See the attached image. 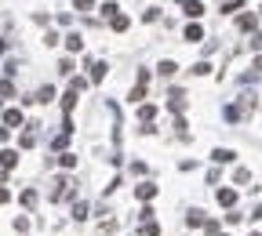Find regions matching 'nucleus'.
Wrapping results in <instances>:
<instances>
[{"label": "nucleus", "instance_id": "obj_5", "mask_svg": "<svg viewBox=\"0 0 262 236\" xmlns=\"http://www.w3.org/2000/svg\"><path fill=\"white\" fill-rule=\"evenodd\" d=\"M88 69H91V84H98L102 77H106V62H95V59H91Z\"/></svg>", "mask_w": 262, "mask_h": 236}, {"label": "nucleus", "instance_id": "obj_11", "mask_svg": "<svg viewBox=\"0 0 262 236\" xmlns=\"http://www.w3.org/2000/svg\"><path fill=\"white\" fill-rule=\"evenodd\" d=\"M109 26H113L117 33H124L128 26H131V18H128V15H113V18H109Z\"/></svg>", "mask_w": 262, "mask_h": 236}, {"label": "nucleus", "instance_id": "obj_32", "mask_svg": "<svg viewBox=\"0 0 262 236\" xmlns=\"http://www.w3.org/2000/svg\"><path fill=\"white\" fill-rule=\"evenodd\" d=\"M251 236H262V233H251Z\"/></svg>", "mask_w": 262, "mask_h": 236}, {"label": "nucleus", "instance_id": "obj_7", "mask_svg": "<svg viewBox=\"0 0 262 236\" xmlns=\"http://www.w3.org/2000/svg\"><path fill=\"white\" fill-rule=\"evenodd\" d=\"M66 47H69L73 55H80V51H84V36H80V33H69V36H66Z\"/></svg>", "mask_w": 262, "mask_h": 236}, {"label": "nucleus", "instance_id": "obj_24", "mask_svg": "<svg viewBox=\"0 0 262 236\" xmlns=\"http://www.w3.org/2000/svg\"><path fill=\"white\" fill-rule=\"evenodd\" d=\"M91 4H95V0H77V11H88Z\"/></svg>", "mask_w": 262, "mask_h": 236}, {"label": "nucleus", "instance_id": "obj_31", "mask_svg": "<svg viewBox=\"0 0 262 236\" xmlns=\"http://www.w3.org/2000/svg\"><path fill=\"white\" fill-rule=\"evenodd\" d=\"M4 178H7V171H0V182H4Z\"/></svg>", "mask_w": 262, "mask_h": 236}, {"label": "nucleus", "instance_id": "obj_6", "mask_svg": "<svg viewBox=\"0 0 262 236\" xmlns=\"http://www.w3.org/2000/svg\"><path fill=\"white\" fill-rule=\"evenodd\" d=\"M215 200H219L222 207H233V204H237V193H233V189H219V193H215Z\"/></svg>", "mask_w": 262, "mask_h": 236}, {"label": "nucleus", "instance_id": "obj_25", "mask_svg": "<svg viewBox=\"0 0 262 236\" xmlns=\"http://www.w3.org/2000/svg\"><path fill=\"white\" fill-rule=\"evenodd\" d=\"M251 47H255V51L262 47V33H255V36H251Z\"/></svg>", "mask_w": 262, "mask_h": 236}, {"label": "nucleus", "instance_id": "obj_3", "mask_svg": "<svg viewBox=\"0 0 262 236\" xmlns=\"http://www.w3.org/2000/svg\"><path fill=\"white\" fill-rule=\"evenodd\" d=\"M22 120H26L22 109H7V113H4V127H7V131H11V127H22Z\"/></svg>", "mask_w": 262, "mask_h": 236}, {"label": "nucleus", "instance_id": "obj_28", "mask_svg": "<svg viewBox=\"0 0 262 236\" xmlns=\"http://www.w3.org/2000/svg\"><path fill=\"white\" fill-rule=\"evenodd\" d=\"M7 135H11V131H7V127H0V142H7Z\"/></svg>", "mask_w": 262, "mask_h": 236}, {"label": "nucleus", "instance_id": "obj_15", "mask_svg": "<svg viewBox=\"0 0 262 236\" xmlns=\"http://www.w3.org/2000/svg\"><path fill=\"white\" fill-rule=\"evenodd\" d=\"M153 117H157V106H138V120H142V124H149Z\"/></svg>", "mask_w": 262, "mask_h": 236}, {"label": "nucleus", "instance_id": "obj_1", "mask_svg": "<svg viewBox=\"0 0 262 236\" xmlns=\"http://www.w3.org/2000/svg\"><path fill=\"white\" fill-rule=\"evenodd\" d=\"M135 196H138L142 204H149V200L157 196V185H153V182H142V185H135Z\"/></svg>", "mask_w": 262, "mask_h": 236}, {"label": "nucleus", "instance_id": "obj_2", "mask_svg": "<svg viewBox=\"0 0 262 236\" xmlns=\"http://www.w3.org/2000/svg\"><path fill=\"white\" fill-rule=\"evenodd\" d=\"M36 127H40V124H30V127L22 131V138H18V146H22V149H33L36 146Z\"/></svg>", "mask_w": 262, "mask_h": 236}, {"label": "nucleus", "instance_id": "obj_23", "mask_svg": "<svg viewBox=\"0 0 262 236\" xmlns=\"http://www.w3.org/2000/svg\"><path fill=\"white\" fill-rule=\"evenodd\" d=\"M0 94H7V98H11V94H15V84H11V80H0Z\"/></svg>", "mask_w": 262, "mask_h": 236}, {"label": "nucleus", "instance_id": "obj_29", "mask_svg": "<svg viewBox=\"0 0 262 236\" xmlns=\"http://www.w3.org/2000/svg\"><path fill=\"white\" fill-rule=\"evenodd\" d=\"M251 218H259V222H262V204L255 207V214H251Z\"/></svg>", "mask_w": 262, "mask_h": 236}, {"label": "nucleus", "instance_id": "obj_30", "mask_svg": "<svg viewBox=\"0 0 262 236\" xmlns=\"http://www.w3.org/2000/svg\"><path fill=\"white\" fill-rule=\"evenodd\" d=\"M7 51V40H4V36H0V55H4Z\"/></svg>", "mask_w": 262, "mask_h": 236}, {"label": "nucleus", "instance_id": "obj_27", "mask_svg": "<svg viewBox=\"0 0 262 236\" xmlns=\"http://www.w3.org/2000/svg\"><path fill=\"white\" fill-rule=\"evenodd\" d=\"M11 200V193H7V189H0V204H7Z\"/></svg>", "mask_w": 262, "mask_h": 236}, {"label": "nucleus", "instance_id": "obj_10", "mask_svg": "<svg viewBox=\"0 0 262 236\" xmlns=\"http://www.w3.org/2000/svg\"><path fill=\"white\" fill-rule=\"evenodd\" d=\"M186 40H204V30H200V26H196V22H190V26H186Z\"/></svg>", "mask_w": 262, "mask_h": 236}, {"label": "nucleus", "instance_id": "obj_33", "mask_svg": "<svg viewBox=\"0 0 262 236\" xmlns=\"http://www.w3.org/2000/svg\"><path fill=\"white\" fill-rule=\"evenodd\" d=\"M219 236H226V233H219Z\"/></svg>", "mask_w": 262, "mask_h": 236}, {"label": "nucleus", "instance_id": "obj_21", "mask_svg": "<svg viewBox=\"0 0 262 236\" xmlns=\"http://www.w3.org/2000/svg\"><path fill=\"white\" fill-rule=\"evenodd\" d=\"M73 218H77V222L88 218V204H73Z\"/></svg>", "mask_w": 262, "mask_h": 236}, {"label": "nucleus", "instance_id": "obj_19", "mask_svg": "<svg viewBox=\"0 0 262 236\" xmlns=\"http://www.w3.org/2000/svg\"><path fill=\"white\" fill-rule=\"evenodd\" d=\"M36 204V189H26L22 193V207H33Z\"/></svg>", "mask_w": 262, "mask_h": 236}, {"label": "nucleus", "instance_id": "obj_16", "mask_svg": "<svg viewBox=\"0 0 262 236\" xmlns=\"http://www.w3.org/2000/svg\"><path fill=\"white\" fill-rule=\"evenodd\" d=\"M161 229H157V222H142V229H138L135 236H157Z\"/></svg>", "mask_w": 262, "mask_h": 236}, {"label": "nucleus", "instance_id": "obj_4", "mask_svg": "<svg viewBox=\"0 0 262 236\" xmlns=\"http://www.w3.org/2000/svg\"><path fill=\"white\" fill-rule=\"evenodd\" d=\"M179 4L186 7V15H190V18H200V15H204V4H200V0H179Z\"/></svg>", "mask_w": 262, "mask_h": 236}, {"label": "nucleus", "instance_id": "obj_22", "mask_svg": "<svg viewBox=\"0 0 262 236\" xmlns=\"http://www.w3.org/2000/svg\"><path fill=\"white\" fill-rule=\"evenodd\" d=\"M240 4H244V0H226V4H222V11H226V15H233Z\"/></svg>", "mask_w": 262, "mask_h": 236}, {"label": "nucleus", "instance_id": "obj_26", "mask_svg": "<svg viewBox=\"0 0 262 236\" xmlns=\"http://www.w3.org/2000/svg\"><path fill=\"white\" fill-rule=\"evenodd\" d=\"M251 69H255V73H262V55H259L255 62H251Z\"/></svg>", "mask_w": 262, "mask_h": 236}, {"label": "nucleus", "instance_id": "obj_9", "mask_svg": "<svg viewBox=\"0 0 262 236\" xmlns=\"http://www.w3.org/2000/svg\"><path fill=\"white\" fill-rule=\"evenodd\" d=\"M0 164H4V171H11V167L18 164V153H11V149H4V153H0Z\"/></svg>", "mask_w": 262, "mask_h": 236}, {"label": "nucleus", "instance_id": "obj_20", "mask_svg": "<svg viewBox=\"0 0 262 236\" xmlns=\"http://www.w3.org/2000/svg\"><path fill=\"white\" fill-rule=\"evenodd\" d=\"M208 73H211L208 62H196V65H193V77H208Z\"/></svg>", "mask_w": 262, "mask_h": 236}, {"label": "nucleus", "instance_id": "obj_12", "mask_svg": "<svg viewBox=\"0 0 262 236\" xmlns=\"http://www.w3.org/2000/svg\"><path fill=\"white\" fill-rule=\"evenodd\" d=\"M186 225H190V229H196V225H208V218H204V211H190Z\"/></svg>", "mask_w": 262, "mask_h": 236}, {"label": "nucleus", "instance_id": "obj_17", "mask_svg": "<svg viewBox=\"0 0 262 236\" xmlns=\"http://www.w3.org/2000/svg\"><path fill=\"white\" fill-rule=\"evenodd\" d=\"M157 69H161V77H175V69H179V65H175L171 59H167V62H161V65H157Z\"/></svg>", "mask_w": 262, "mask_h": 236}, {"label": "nucleus", "instance_id": "obj_18", "mask_svg": "<svg viewBox=\"0 0 262 236\" xmlns=\"http://www.w3.org/2000/svg\"><path fill=\"white\" fill-rule=\"evenodd\" d=\"M59 164L66 167V171H69V167H77V153H62V160H59Z\"/></svg>", "mask_w": 262, "mask_h": 236}, {"label": "nucleus", "instance_id": "obj_8", "mask_svg": "<svg viewBox=\"0 0 262 236\" xmlns=\"http://www.w3.org/2000/svg\"><path fill=\"white\" fill-rule=\"evenodd\" d=\"M233 156H237L233 149H215V153H211V160H215V164H229Z\"/></svg>", "mask_w": 262, "mask_h": 236}, {"label": "nucleus", "instance_id": "obj_14", "mask_svg": "<svg viewBox=\"0 0 262 236\" xmlns=\"http://www.w3.org/2000/svg\"><path fill=\"white\" fill-rule=\"evenodd\" d=\"M51 98H55V88H51V84H44V88L36 91V102H44V106H48Z\"/></svg>", "mask_w": 262, "mask_h": 236}, {"label": "nucleus", "instance_id": "obj_13", "mask_svg": "<svg viewBox=\"0 0 262 236\" xmlns=\"http://www.w3.org/2000/svg\"><path fill=\"white\" fill-rule=\"evenodd\" d=\"M255 22H259L255 15H240V18H237V30H244V33H248V30H255Z\"/></svg>", "mask_w": 262, "mask_h": 236}]
</instances>
